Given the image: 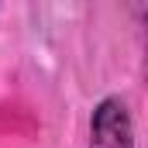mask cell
<instances>
[{
  "mask_svg": "<svg viewBox=\"0 0 148 148\" xmlns=\"http://www.w3.org/2000/svg\"><path fill=\"white\" fill-rule=\"evenodd\" d=\"M90 148H134V127H131V114L121 97L100 100V107L93 110L90 124Z\"/></svg>",
  "mask_w": 148,
  "mask_h": 148,
  "instance_id": "6da1fadb",
  "label": "cell"
}]
</instances>
